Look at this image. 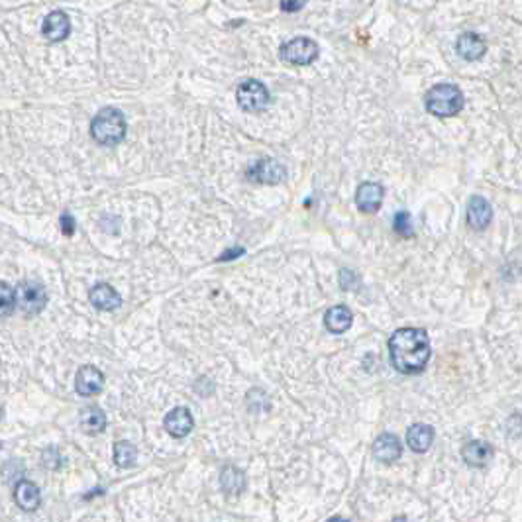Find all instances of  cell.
<instances>
[{
	"mask_svg": "<svg viewBox=\"0 0 522 522\" xmlns=\"http://www.w3.org/2000/svg\"><path fill=\"white\" fill-rule=\"evenodd\" d=\"M391 364L398 373L417 375L430 359V340L422 328H398L389 340Z\"/></svg>",
	"mask_w": 522,
	"mask_h": 522,
	"instance_id": "obj_1",
	"label": "cell"
},
{
	"mask_svg": "<svg viewBox=\"0 0 522 522\" xmlns=\"http://www.w3.org/2000/svg\"><path fill=\"white\" fill-rule=\"evenodd\" d=\"M91 134L100 146H118L126 137V118L116 108H103L93 118Z\"/></svg>",
	"mask_w": 522,
	"mask_h": 522,
	"instance_id": "obj_2",
	"label": "cell"
},
{
	"mask_svg": "<svg viewBox=\"0 0 522 522\" xmlns=\"http://www.w3.org/2000/svg\"><path fill=\"white\" fill-rule=\"evenodd\" d=\"M424 105L430 114L438 116V118H449V116L458 114L463 108V94L456 84H436L426 93Z\"/></svg>",
	"mask_w": 522,
	"mask_h": 522,
	"instance_id": "obj_3",
	"label": "cell"
},
{
	"mask_svg": "<svg viewBox=\"0 0 522 522\" xmlns=\"http://www.w3.org/2000/svg\"><path fill=\"white\" fill-rule=\"evenodd\" d=\"M236 98H238V105H240L241 110H246V112H261V110H265L267 105H269V91H267V87L261 83V81L250 79V81H244L238 87Z\"/></svg>",
	"mask_w": 522,
	"mask_h": 522,
	"instance_id": "obj_4",
	"label": "cell"
},
{
	"mask_svg": "<svg viewBox=\"0 0 522 522\" xmlns=\"http://www.w3.org/2000/svg\"><path fill=\"white\" fill-rule=\"evenodd\" d=\"M318 43L311 38H294L281 47V59L289 65H311L318 57Z\"/></svg>",
	"mask_w": 522,
	"mask_h": 522,
	"instance_id": "obj_5",
	"label": "cell"
},
{
	"mask_svg": "<svg viewBox=\"0 0 522 522\" xmlns=\"http://www.w3.org/2000/svg\"><path fill=\"white\" fill-rule=\"evenodd\" d=\"M16 299H18V306L22 308L24 314H40L45 308L47 303V294L40 283L33 281H24L18 285L16 289Z\"/></svg>",
	"mask_w": 522,
	"mask_h": 522,
	"instance_id": "obj_6",
	"label": "cell"
},
{
	"mask_svg": "<svg viewBox=\"0 0 522 522\" xmlns=\"http://www.w3.org/2000/svg\"><path fill=\"white\" fill-rule=\"evenodd\" d=\"M246 175L253 183H265V185H277L287 177V171L279 161L275 159H260L248 167Z\"/></svg>",
	"mask_w": 522,
	"mask_h": 522,
	"instance_id": "obj_7",
	"label": "cell"
},
{
	"mask_svg": "<svg viewBox=\"0 0 522 522\" xmlns=\"http://www.w3.org/2000/svg\"><path fill=\"white\" fill-rule=\"evenodd\" d=\"M105 387V375L93 366H84L77 371L75 377V389L81 397H93L98 395Z\"/></svg>",
	"mask_w": 522,
	"mask_h": 522,
	"instance_id": "obj_8",
	"label": "cell"
},
{
	"mask_svg": "<svg viewBox=\"0 0 522 522\" xmlns=\"http://www.w3.org/2000/svg\"><path fill=\"white\" fill-rule=\"evenodd\" d=\"M163 426L167 430L169 436L185 438L187 434H191V430L195 428V418H193L188 408L175 407L167 412V417L163 420Z\"/></svg>",
	"mask_w": 522,
	"mask_h": 522,
	"instance_id": "obj_9",
	"label": "cell"
},
{
	"mask_svg": "<svg viewBox=\"0 0 522 522\" xmlns=\"http://www.w3.org/2000/svg\"><path fill=\"white\" fill-rule=\"evenodd\" d=\"M383 197H385V191L379 183H364L357 188V195H355V204L357 209L364 210L367 214L371 212H377L383 204Z\"/></svg>",
	"mask_w": 522,
	"mask_h": 522,
	"instance_id": "obj_10",
	"label": "cell"
},
{
	"mask_svg": "<svg viewBox=\"0 0 522 522\" xmlns=\"http://www.w3.org/2000/svg\"><path fill=\"white\" fill-rule=\"evenodd\" d=\"M42 31L50 42H63L71 31V20H69V16L65 12L55 10L50 16H45V20L42 24Z\"/></svg>",
	"mask_w": 522,
	"mask_h": 522,
	"instance_id": "obj_11",
	"label": "cell"
},
{
	"mask_svg": "<svg viewBox=\"0 0 522 522\" xmlns=\"http://www.w3.org/2000/svg\"><path fill=\"white\" fill-rule=\"evenodd\" d=\"M456 50L460 53L463 59L468 61H477L481 59L485 52H487V45H485V40L481 38L479 33L475 31H465L458 38V43H456Z\"/></svg>",
	"mask_w": 522,
	"mask_h": 522,
	"instance_id": "obj_12",
	"label": "cell"
},
{
	"mask_svg": "<svg viewBox=\"0 0 522 522\" xmlns=\"http://www.w3.org/2000/svg\"><path fill=\"white\" fill-rule=\"evenodd\" d=\"M14 499H16V505L20 507L22 511H36L42 502V493H40V487L36 483H31L28 479L18 481V485L14 487Z\"/></svg>",
	"mask_w": 522,
	"mask_h": 522,
	"instance_id": "obj_13",
	"label": "cell"
},
{
	"mask_svg": "<svg viewBox=\"0 0 522 522\" xmlns=\"http://www.w3.org/2000/svg\"><path fill=\"white\" fill-rule=\"evenodd\" d=\"M461 458L463 461L471 465V468H485L493 458V448L487 444V442H481V440H473V442H468L463 449H461Z\"/></svg>",
	"mask_w": 522,
	"mask_h": 522,
	"instance_id": "obj_14",
	"label": "cell"
},
{
	"mask_svg": "<svg viewBox=\"0 0 522 522\" xmlns=\"http://www.w3.org/2000/svg\"><path fill=\"white\" fill-rule=\"evenodd\" d=\"M89 299H91L94 308H98V311H116L122 304V297L118 294L114 287H110L106 283H98L96 287H93Z\"/></svg>",
	"mask_w": 522,
	"mask_h": 522,
	"instance_id": "obj_15",
	"label": "cell"
},
{
	"mask_svg": "<svg viewBox=\"0 0 522 522\" xmlns=\"http://www.w3.org/2000/svg\"><path fill=\"white\" fill-rule=\"evenodd\" d=\"M493 218L491 204L483 197H473L468 204V222L473 230H485Z\"/></svg>",
	"mask_w": 522,
	"mask_h": 522,
	"instance_id": "obj_16",
	"label": "cell"
},
{
	"mask_svg": "<svg viewBox=\"0 0 522 522\" xmlns=\"http://www.w3.org/2000/svg\"><path fill=\"white\" fill-rule=\"evenodd\" d=\"M403 454L401 440L395 434H381L373 444V456L383 463H393L397 461Z\"/></svg>",
	"mask_w": 522,
	"mask_h": 522,
	"instance_id": "obj_17",
	"label": "cell"
},
{
	"mask_svg": "<svg viewBox=\"0 0 522 522\" xmlns=\"http://www.w3.org/2000/svg\"><path fill=\"white\" fill-rule=\"evenodd\" d=\"M352 322H354V314L344 304L328 308V313L324 316V324L332 334H344L345 330L352 326Z\"/></svg>",
	"mask_w": 522,
	"mask_h": 522,
	"instance_id": "obj_18",
	"label": "cell"
},
{
	"mask_svg": "<svg viewBox=\"0 0 522 522\" xmlns=\"http://www.w3.org/2000/svg\"><path fill=\"white\" fill-rule=\"evenodd\" d=\"M434 442V428L428 424H412L407 432L408 448L417 454H422L432 446Z\"/></svg>",
	"mask_w": 522,
	"mask_h": 522,
	"instance_id": "obj_19",
	"label": "cell"
},
{
	"mask_svg": "<svg viewBox=\"0 0 522 522\" xmlns=\"http://www.w3.org/2000/svg\"><path fill=\"white\" fill-rule=\"evenodd\" d=\"M220 485L228 495H240L246 489V475L238 468H224L220 473Z\"/></svg>",
	"mask_w": 522,
	"mask_h": 522,
	"instance_id": "obj_20",
	"label": "cell"
},
{
	"mask_svg": "<svg viewBox=\"0 0 522 522\" xmlns=\"http://www.w3.org/2000/svg\"><path fill=\"white\" fill-rule=\"evenodd\" d=\"M81 428L87 434H100L106 428L105 412L98 407H87L81 412Z\"/></svg>",
	"mask_w": 522,
	"mask_h": 522,
	"instance_id": "obj_21",
	"label": "cell"
},
{
	"mask_svg": "<svg viewBox=\"0 0 522 522\" xmlns=\"http://www.w3.org/2000/svg\"><path fill=\"white\" fill-rule=\"evenodd\" d=\"M137 460V449L132 442H116L114 461L118 468H132Z\"/></svg>",
	"mask_w": 522,
	"mask_h": 522,
	"instance_id": "obj_22",
	"label": "cell"
},
{
	"mask_svg": "<svg viewBox=\"0 0 522 522\" xmlns=\"http://www.w3.org/2000/svg\"><path fill=\"white\" fill-rule=\"evenodd\" d=\"M16 304H18L16 291L12 289L8 283H2L0 285V311H2V316H8V314L14 313Z\"/></svg>",
	"mask_w": 522,
	"mask_h": 522,
	"instance_id": "obj_23",
	"label": "cell"
},
{
	"mask_svg": "<svg viewBox=\"0 0 522 522\" xmlns=\"http://www.w3.org/2000/svg\"><path fill=\"white\" fill-rule=\"evenodd\" d=\"M393 228L397 232L398 236H403V238H408V236H412V226H410V214L405 212V210H401L395 214V220H393Z\"/></svg>",
	"mask_w": 522,
	"mask_h": 522,
	"instance_id": "obj_24",
	"label": "cell"
},
{
	"mask_svg": "<svg viewBox=\"0 0 522 522\" xmlns=\"http://www.w3.org/2000/svg\"><path fill=\"white\" fill-rule=\"evenodd\" d=\"M61 232L65 236H73L75 234V220L69 212H63L61 216Z\"/></svg>",
	"mask_w": 522,
	"mask_h": 522,
	"instance_id": "obj_25",
	"label": "cell"
},
{
	"mask_svg": "<svg viewBox=\"0 0 522 522\" xmlns=\"http://www.w3.org/2000/svg\"><path fill=\"white\" fill-rule=\"evenodd\" d=\"M304 0H283L281 2V10L285 12H294L299 8H303Z\"/></svg>",
	"mask_w": 522,
	"mask_h": 522,
	"instance_id": "obj_26",
	"label": "cell"
}]
</instances>
